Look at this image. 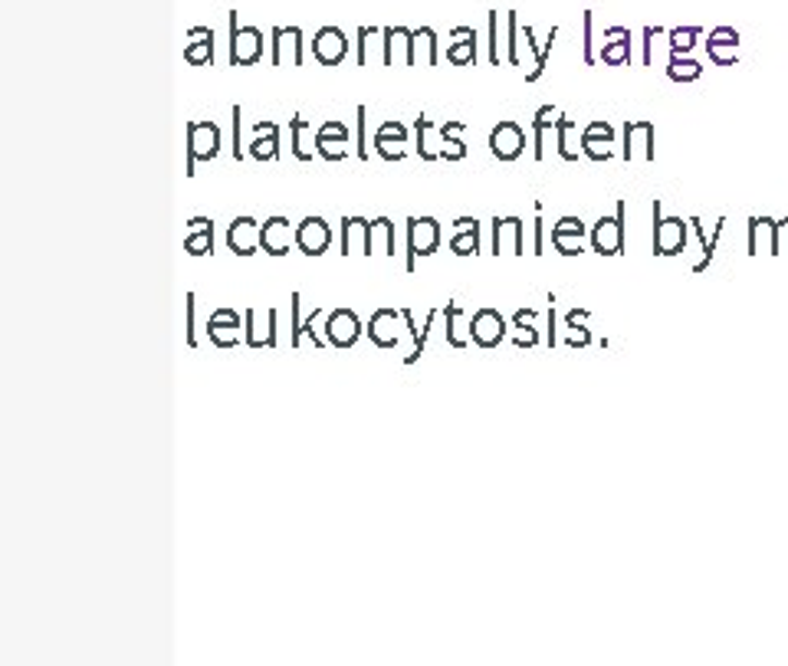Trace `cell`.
<instances>
[{
    "instance_id": "8",
    "label": "cell",
    "mask_w": 788,
    "mask_h": 666,
    "mask_svg": "<svg viewBox=\"0 0 788 666\" xmlns=\"http://www.w3.org/2000/svg\"><path fill=\"white\" fill-rule=\"evenodd\" d=\"M329 246H332V230H329V223L323 220V217H303L300 223H296V250L303 253V256H326L329 253Z\"/></svg>"
},
{
    "instance_id": "34",
    "label": "cell",
    "mask_w": 788,
    "mask_h": 666,
    "mask_svg": "<svg viewBox=\"0 0 788 666\" xmlns=\"http://www.w3.org/2000/svg\"><path fill=\"white\" fill-rule=\"evenodd\" d=\"M290 308H293V339H290V346H293V349H300V346H303V315H300V292H293V295H290Z\"/></svg>"
},
{
    "instance_id": "2",
    "label": "cell",
    "mask_w": 788,
    "mask_h": 666,
    "mask_svg": "<svg viewBox=\"0 0 788 666\" xmlns=\"http://www.w3.org/2000/svg\"><path fill=\"white\" fill-rule=\"evenodd\" d=\"M440 246V223L434 217H411L408 220V259L404 269H417V256H434Z\"/></svg>"
},
{
    "instance_id": "31",
    "label": "cell",
    "mask_w": 788,
    "mask_h": 666,
    "mask_svg": "<svg viewBox=\"0 0 788 666\" xmlns=\"http://www.w3.org/2000/svg\"><path fill=\"white\" fill-rule=\"evenodd\" d=\"M194 308H197V295L194 292H187L184 295V342H187V349H197V336H194Z\"/></svg>"
},
{
    "instance_id": "42",
    "label": "cell",
    "mask_w": 788,
    "mask_h": 666,
    "mask_svg": "<svg viewBox=\"0 0 788 666\" xmlns=\"http://www.w3.org/2000/svg\"><path fill=\"white\" fill-rule=\"evenodd\" d=\"M696 73H700V70H696L693 63H683V66H680V63L674 60V66H670V76H674V80H693Z\"/></svg>"
},
{
    "instance_id": "28",
    "label": "cell",
    "mask_w": 788,
    "mask_h": 666,
    "mask_svg": "<svg viewBox=\"0 0 788 666\" xmlns=\"http://www.w3.org/2000/svg\"><path fill=\"white\" fill-rule=\"evenodd\" d=\"M290 129H293V135H290L293 158H296V161H313V158H316V152H306V148H303V138H306V129H310V125H306V119H303V116H293V125H290Z\"/></svg>"
},
{
    "instance_id": "40",
    "label": "cell",
    "mask_w": 788,
    "mask_h": 666,
    "mask_svg": "<svg viewBox=\"0 0 788 666\" xmlns=\"http://www.w3.org/2000/svg\"><path fill=\"white\" fill-rule=\"evenodd\" d=\"M559 152H562V158H575V148H572V125L569 122H559Z\"/></svg>"
},
{
    "instance_id": "29",
    "label": "cell",
    "mask_w": 788,
    "mask_h": 666,
    "mask_svg": "<svg viewBox=\"0 0 788 666\" xmlns=\"http://www.w3.org/2000/svg\"><path fill=\"white\" fill-rule=\"evenodd\" d=\"M210 346L217 349H237L240 346V328H227V325H207Z\"/></svg>"
},
{
    "instance_id": "36",
    "label": "cell",
    "mask_w": 788,
    "mask_h": 666,
    "mask_svg": "<svg viewBox=\"0 0 788 666\" xmlns=\"http://www.w3.org/2000/svg\"><path fill=\"white\" fill-rule=\"evenodd\" d=\"M319 315H323V308H316V312L303 322V336H306L316 349H329V346L323 342V336H319V328H316V318H319Z\"/></svg>"
},
{
    "instance_id": "26",
    "label": "cell",
    "mask_w": 788,
    "mask_h": 666,
    "mask_svg": "<svg viewBox=\"0 0 788 666\" xmlns=\"http://www.w3.org/2000/svg\"><path fill=\"white\" fill-rule=\"evenodd\" d=\"M530 318H533V312H530V308H519V312H516V318H512V322H516V328H519V336H516V346H519V349H533V346L540 342V336H536V328L530 325Z\"/></svg>"
},
{
    "instance_id": "22",
    "label": "cell",
    "mask_w": 788,
    "mask_h": 666,
    "mask_svg": "<svg viewBox=\"0 0 788 666\" xmlns=\"http://www.w3.org/2000/svg\"><path fill=\"white\" fill-rule=\"evenodd\" d=\"M595 246H598L602 253L621 250V223H618V220H602V223L595 227Z\"/></svg>"
},
{
    "instance_id": "17",
    "label": "cell",
    "mask_w": 788,
    "mask_h": 666,
    "mask_svg": "<svg viewBox=\"0 0 788 666\" xmlns=\"http://www.w3.org/2000/svg\"><path fill=\"white\" fill-rule=\"evenodd\" d=\"M381 37H385V50H381V63H385V66L395 63V53H398V50H401V57H404L408 66L417 63V57H414V34H411L408 27H385Z\"/></svg>"
},
{
    "instance_id": "47",
    "label": "cell",
    "mask_w": 788,
    "mask_h": 666,
    "mask_svg": "<svg viewBox=\"0 0 788 666\" xmlns=\"http://www.w3.org/2000/svg\"><path fill=\"white\" fill-rule=\"evenodd\" d=\"M201 227H210V217H191V220L184 223L187 233H191V230H201Z\"/></svg>"
},
{
    "instance_id": "49",
    "label": "cell",
    "mask_w": 788,
    "mask_h": 666,
    "mask_svg": "<svg viewBox=\"0 0 788 666\" xmlns=\"http://www.w3.org/2000/svg\"><path fill=\"white\" fill-rule=\"evenodd\" d=\"M536 253H543V220H536Z\"/></svg>"
},
{
    "instance_id": "45",
    "label": "cell",
    "mask_w": 788,
    "mask_h": 666,
    "mask_svg": "<svg viewBox=\"0 0 788 666\" xmlns=\"http://www.w3.org/2000/svg\"><path fill=\"white\" fill-rule=\"evenodd\" d=\"M625 53H628L625 44H621V47H611V50H605V63H625Z\"/></svg>"
},
{
    "instance_id": "35",
    "label": "cell",
    "mask_w": 788,
    "mask_h": 666,
    "mask_svg": "<svg viewBox=\"0 0 788 666\" xmlns=\"http://www.w3.org/2000/svg\"><path fill=\"white\" fill-rule=\"evenodd\" d=\"M506 24H509V50H506V60H509L512 66H519V47H516V40H519L522 27L516 24V14H506Z\"/></svg>"
},
{
    "instance_id": "46",
    "label": "cell",
    "mask_w": 788,
    "mask_h": 666,
    "mask_svg": "<svg viewBox=\"0 0 788 666\" xmlns=\"http://www.w3.org/2000/svg\"><path fill=\"white\" fill-rule=\"evenodd\" d=\"M470 37H476L473 27H453V31H450V44H453V40H470Z\"/></svg>"
},
{
    "instance_id": "21",
    "label": "cell",
    "mask_w": 788,
    "mask_h": 666,
    "mask_svg": "<svg viewBox=\"0 0 788 666\" xmlns=\"http://www.w3.org/2000/svg\"><path fill=\"white\" fill-rule=\"evenodd\" d=\"M683 220H664L657 223V240H654V250L657 253H677L680 243H683Z\"/></svg>"
},
{
    "instance_id": "48",
    "label": "cell",
    "mask_w": 788,
    "mask_h": 666,
    "mask_svg": "<svg viewBox=\"0 0 788 666\" xmlns=\"http://www.w3.org/2000/svg\"><path fill=\"white\" fill-rule=\"evenodd\" d=\"M674 40H677V47H683V50H687V47H690V44H693V31H687V34H683V31H680V34H677V37H674Z\"/></svg>"
},
{
    "instance_id": "13",
    "label": "cell",
    "mask_w": 788,
    "mask_h": 666,
    "mask_svg": "<svg viewBox=\"0 0 788 666\" xmlns=\"http://www.w3.org/2000/svg\"><path fill=\"white\" fill-rule=\"evenodd\" d=\"M408 125L404 122H381L378 132H375V152L385 158V161H404L408 158Z\"/></svg>"
},
{
    "instance_id": "27",
    "label": "cell",
    "mask_w": 788,
    "mask_h": 666,
    "mask_svg": "<svg viewBox=\"0 0 788 666\" xmlns=\"http://www.w3.org/2000/svg\"><path fill=\"white\" fill-rule=\"evenodd\" d=\"M184 63L187 66H207L214 63V37L210 40H194L184 47Z\"/></svg>"
},
{
    "instance_id": "18",
    "label": "cell",
    "mask_w": 788,
    "mask_h": 666,
    "mask_svg": "<svg viewBox=\"0 0 788 666\" xmlns=\"http://www.w3.org/2000/svg\"><path fill=\"white\" fill-rule=\"evenodd\" d=\"M450 250H453L457 256H476V253L483 250L476 217H457V220H453V240H450Z\"/></svg>"
},
{
    "instance_id": "15",
    "label": "cell",
    "mask_w": 788,
    "mask_h": 666,
    "mask_svg": "<svg viewBox=\"0 0 788 666\" xmlns=\"http://www.w3.org/2000/svg\"><path fill=\"white\" fill-rule=\"evenodd\" d=\"M259 230H263V223H259L256 217H250V214L237 217V220L227 227V246H230V253H237V256H253V253L259 250Z\"/></svg>"
},
{
    "instance_id": "30",
    "label": "cell",
    "mask_w": 788,
    "mask_h": 666,
    "mask_svg": "<svg viewBox=\"0 0 788 666\" xmlns=\"http://www.w3.org/2000/svg\"><path fill=\"white\" fill-rule=\"evenodd\" d=\"M355 142H359V161H368V106L355 109Z\"/></svg>"
},
{
    "instance_id": "14",
    "label": "cell",
    "mask_w": 788,
    "mask_h": 666,
    "mask_svg": "<svg viewBox=\"0 0 788 666\" xmlns=\"http://www.w3.org/2000/svg\"><path fill=\"white\" fill-rule=\"evenodd\" d=\"M352 253L375 256V250H372V220L359 217V214L342 217V256H352Z\"/></svg>"
},
{
    "instance_id": "20",
    "label": "cell",
    "mask_w": 788,
    "mask_h": 666,
    "mask_svg": "<svg viewBox=\"0 0 788 666\" xmlns=\"http://www.w3.org/2000/svg\"><path fill=\"white\" fill-rule=\"evenodd\" d=\"M437 308H431L427 312V318H424V328H417L414 325V315H411V308H401V318H404V328L411 331V339H414V349L404 355V365H417V359L424 355V349H427V336H431V328H434V322H437Z\"/></svg>"
},
{
    "instance_id": "44",
    "label": "cell",
    "mask_w": 788,
    "mask_h": 666,
    "mask_svg": "<svg viewBox=\"0 0 788 666\" xmlns=\"http://www.w3.org/2000/svg\"><path fill=\"white\" fill-rule=\"evenodd\" d=\"M210 37H214L210 27H191V31H187V44H194V40H210Z\"/></svg>"
},
{
    "instance_id": "39",
    "label": "cell",
    "mask_w": 788,
    "mask_h": 666,
    "mask_svg": "<svg viewBox=\"0 0 788 666\" xmlns=\"http://www.w3.org/2000/svg\"><path fill=\"white\" fill-rule=\"evenodd\" d=\"M372 34H378V31L375 27H359V57H355L359 66L368 63V40H372Z\"/></svg>"
},
{
    "instance_id": "38",
    "label": "cell",
    "mask_w": 788,
    "mask_h": 666,
    "mask_svg": "<svg viewBox=\"0 0 788 666\" xmlns=\"http://www.w3.org/2000/svg\"><path fill=\"white\" fill-rule=\"evenodd\" d=\"M230 119H233V161H243V145H240V119H243V109L233 106V109H230Z\"/></svg>"
},
{
    "instance_id": "5",
    "label": "cell",
    "mask_w": 788,
    "mask_h": 666,
    "mask_svg": "<svg viewBox=\"0 0 788 666\" xmlns=\"http://www.w3.org/2000/svg\"><path fill=\"white\" fill-rule=\"evenodd\" d=\"M313 138H316V155L323 161H349V145H352L355 135L345 129V122L329 119V122L319 125V132Z\"/></svg>"
},
{
    "instance_id": "10",
    "label": "cell",
    "mask_w": 788,
    "mask_h": 666,
    "mask_svg": "<svg viewBox=\"0 0 788 666\" xmlns=\"http://www.w3.org/2000/svg\"><path fill=\"white\" fill-rule=\"evenodd\" d=\"M398 322H404L401 308H375V315L368 318V342L375 349H398L401 342Z\"/></svg>"
},
{
    "instance_id": "12",
    "label": "cell",
    "mask_w": 788,
    "mask_h": 666,
    "mask_svg": "<svg viewBox=\"0 0 788 666\" xmlns=\"http://www.w3.org/2000/svg\"><path fill=\"white\" fill-rule=\"evenodd\" d=\"M525 230H522V220L519 217H493V246H489V253L493 256H502L506 250L509 253H516V256H522L525 253Z\"/></svg>"
},
{
    "instance_id": "43",
    "label": "cell",
    "mask_w": 788,
    "mask_h": 666,
    "mask_svg": "<svg viewBox=\"0 0 788 666\" xmlns=\"http://www.w3.org/2000/svg\"><path fill=\"white\" fill-rule=\"evenodd\" d=\"M556 230H559V233H579V237H582V220L566 217V220H559V223H556Z\"/></svg>"
},
{
    "instance_id": "33",
    "label": "cell",
    "mask_w": 788,
    "mask_h": 666,
    "mask_svg": "<svg viewBox=\"0 0 788 666\" xmlns=\"http://www.w3.org/2000/svg\"><path fill=\"white\" fill-rule=\"evenodd\" d=\"M486 24H489V63L493 66H499V14L496 11H489L486 14Z\"/></svg>"
},
{
    "instance_id": "37",
    "label": "cell",
    "mask_w": 788,
    "mask_h": 666,
    "mask_svg": "<svg viewBox=\"0 0 788 666\" xmlns=\"http://www.w3.org/2000/svg\"><path fill=\"white\" fill-rule=\"evenodd\" d=\"M553 243L562 250V253H582V243H579V233L572 237V233H559V230H553Z\"/></svg>"
},
{
    "instance_id": "25",
    "label": "cell",
    "mask_w": 788,
    "mask_h": 666,
    "mask_svg": "<svg viewBox=\"0 0 788 666\" xmlns=\"http://www.w3.org/2000/svg\"><path fill=\"white\" fill-rule=\"evenodd\" d=\"M447 63H450V66H470V63H476V37H470V40H453L450 50H447Z\"/></svg>"
},
{
    "instance_id": "6",
    "label": "cell",
    "mask_w": 788,
    "mask_h": 666,
    "mask_svg": "<svg viewBox=\"0 0 788 666\" xmlns=\"http://www.w3.org/2000/svg\"><path fill=\"white\" fill-rule=\"evenodd\" d=\"M506 336V318L499 315V308H476L473 318H470V342L476 349H496Z\"/></svg>"
},
{
    "instance_id": "9",
    "label": "cell",
    "mask_w": 788,
    "mask_h": 666,
    "mask_svg": "<svg viewBox=\"0 0 788 666\" xmlns=\"http://www.w3.org/2000/svg\"><path fill=\"white\" fill-rule=\"evenodd\" d=\"M313 57L319 66H339L349 57V37L339 27H323L313 37Z\"/></svg>"
},
{
    "instance_id": "1",
    "label": "cell",
    "mask_w": 788,
    "mask_h": 666,
    "mask_svg": "<svg viewBox=\"0 0 788 666\" xmlns=\"http://www.w3.org/2000/svg\"><path fill=\"white\" fill-rule=\"evenodd\" d=\"M220 142L223 132L214 122H187V161H184V174L194 178L197 174V161H214L220 155Z\"/></svg>"
},
{
    "instance_id": "4",
    "label": "cell",
    "mask_w": 788,
    "mask_h": 666,
    "mask_svg": "<svg viewBox=\"0 0 788 666\" xmlns=\"http://www.w3.org/2000/svg\"><path fill=\"white\" fill-rule=\"evenodd\" d=\"M259 246L267 256L280 259L290 253V246H296V227L290 223L287 214H270L263 220V230H259Z\"/></svg>"
},
{
    "instance_id": "11",
    "label": "cell",
    "mask_w": 788,
    "mask_h": 666,
    "mask_svg": "<svg viewBox=\"0 0 788 666\" xmlns=\"http://www.w3.org/2000/svg\"><path fill=\"white\" fill-rule=\"evenodd\" d=\"M489 152L496 161H516L525 152V132L516 122H499L489 132Z\"/></svg>"
},
{
    "instance_id": "7",
    "label": "cell",
    "mask_w": 788,
    "mask_h": 666,
    "mask_svg": "<svg viewBox=\"0 0 788 666\" xmlns=\"http://www.w3.org/2000/svg\"><path fill=\"white\" fill-rule=\"evenodd\" d=\"M326 339L332 349H352L362 339V318L355 308H332L326 318Z\"/></svg>"
},
{
    "instance_id": "41",
    "label": "cell",
    "mask_w": 788,
    "mask_h": 666,
    "mask_svg": "<svg viewBox=\"0 0 788 666\" xmlns=\"http://www.w3.org/2000/svg\"><path fill=\"white\" fill-rule=\"evenodd\" d=\"M277 325H280V312L270 308L267 312V349H277Z\"/></svg>"
},
{
    "instance_id": "32",
    "label": "cell",
    "mask_w": 788,
    "mask_h": 666,
    "mask_svg": "<svg viewBox=\"0 0 788 666\" xmlns=\"http://www.w3.org/2000/svg\"><path fill=\"white\" fill-rule=\"evenodd\" d=\"M207 325H227V328H240L243 325V312H237V308H214L210 312V318H207Z\"/></svg>"
},
{
    "instance_id": "24",
    "label": "cell",
    "mask_w": 788,
    "mask_h": 666,
    "mask_svg": "<svg viewBox=\"0 0 788 666\" xmlns=\"http://www.w3.org/2000/svg\"><path fill=\"white\" fill-rule=\"evenodd\" d=\"M444 315H447V346L450 349H466V339L460 336V318H463L460 302H447Z\"/></svg>"
},
{
    "instance_id": "19",
    "label": "cell",
    "mask_w": 788,
    "mask_h": 666,
    "mask_svg": "<svg viewBox=\"0 0 788 666\" xmlns=\"http://www.w3.org/2000/svg\"><path fill=\"white\" fill-rule=\"evenodd\" d=\"M466 125L463 122H447L437 129V138H440V148H437V161H463L466 158V145H463V135Z\"/></svg>"
},
{
    "instance_id": "16",
    "label": "cell",
    "mask_w": 788,
    "mask_h": 666,
    "mask_svg": "<svg viewBox=\"0 0 788 666\" xmlns=\"http://www.w3.org/2000/svg\"><path fill=\"white\" fill-rule=\"evenodd\" d=\"M253 161H277L280 158V125L277 122H259L253 129V142L246 148Z\"/></svg>"
},
{
    "instance_id": "3",
    "label": "cell",
    "mask_w": 788,
    "mask_h": 666,
    "mask_svg": "<svg viewBox=\"0 0 788 666\" xmlns=\"http://www.w3.org/2000/svg\"><path fill=\"white\" fill-rule=\"evenodd\" d=\"M263 60V31L237 27V11H230V66H256Z\"/></svg>"
},
{
    "instance_id": "23",
    "label": "cell",
    "mask_w": 788,
    "mask_h": 666,
    "mask_svg": "<svg viewBox=\"0 0 788 666\" xmlns=\"http://www.w3.org/2000/svg\"><path fill=\"white\" fill-rule=\"evenodd\" d=\"M184 253H187V256H207V253H214V223H210V227H201V230H191L187 240H184Z\"/></svg>"
}]
</instances>
